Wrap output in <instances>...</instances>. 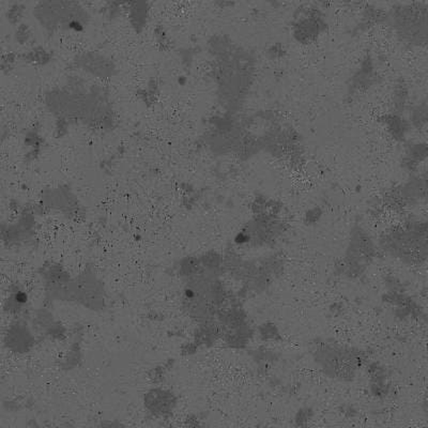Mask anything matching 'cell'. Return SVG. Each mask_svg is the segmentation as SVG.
I'll use <instances>...</instances> for the list:
<instances>
[{
    "mask_svg": "<svg viewBox=\"0 0 428 428\" xmlns=\"http://www.w3.org/2000/svg\"><path fill=\"white\" fill-rule=\"evenodd\" d=\"M405 197L410 204L428 200V173L413 177L405 187Z\"/></svg>",
    "mask_w": 428,
    "mask_h": 428,
    "instance_id": "6da1fadb",
    "label": "cell"
},
{
    "mask_svg": "<svg viewBox=\"0 0 428 428\" xmlns=\"http://www.w3.org/2000/svg\"><path fill=\"white\" fill-rule=\"evenodd\" d=\"M412 122L415 123V127H424L428 125V99L423 103L415 107L412 117Z\"/></svg>",
    "mask_w": 428,
    "mask_h": 428,
    "instance_id": "7a4b0ae2",
    "label": "cell"
}]
</instances>
